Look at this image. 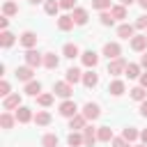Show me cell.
I'll return each mask as SVG.
<instances>
[{"instance_id": "6da1fadb", "label": "cell", "mask_w": 147, "mask_h": 147, "mask_svg": "<svg viewBox=\"0 0 147 147\" xmlns=\"http://www.w3.org/2000/svg\"><path fill=\"white\" fill-rule=\"evenodd\" d=\"M126 60L124 57H117V60H108V76H119L126 71Z\"/></svg>"}, {"instance_id": "7a4b0ae2", "label": "cell", "mask_w": 147, "mask_h": 147, "mask_svg": "<svg viewBox=\"0 0 147 147\" xmlns=\"http://www.w3.org/2000/svg\"><path fill=\"white\" fill-rule=\"evenodd\" d=\"M60 115L62 117H76L78 115V106H76V101H71V99H64L62 103H60Z\"/></svg>"}, {"instance_id": "3957f363", "label": "cell", "mask_w": 147, "mask_h": 147, "mask_svg": "<svg viewBox=\"0 0 147 147\" xmlns=\"http://www.w3.org/2000/svg\"><path fill=\"white\" fill-rule=\"evenodd\" d=\"M25 64L32 67V69H37L39 64H44V55L37 53L34 48H30V51H25Z\"/></svg>"}, {"instance_id": "277c9868", "label": "cell", "mask_w": 147, "mask_h": 147, "mask_svg": "<svg viewBox=\"0 0 147 147\" xmlns=\"http://www.w3.org/2000/svg\"><path fill=\"white\" fill-rule=\"evenodd\" d=\"M53 92H55L57 96H62V99H69L71 92H74V87H71V83H67V80H57V83L53 85Z\"/></svg>"}, {"instance_id": "5b68a950", "label": "cell", "mask_w": 147, "mask_h": 147, "mask_svg": "<svg viewBox=\"0 0 147 147\" xmlns=\"http://www.w3.org/2000/svg\"><path fill=\"white\" fill-rule=\"evenodd\" d=\"M80 115H83L85 119H92V122H94V119H99V115H101V108H99L96 103L87 101V103L83 106V113H80Z\"/></svg>"}, {"instance_id": "8992f818", "label": "cell", "mask_w": 147, "mask_h": 147, "mask_svg": "<svg viewBox=\"0 0 147 147\" xmlns=\"http://www.w3.org/2000/svg\"><path fill=\"white\" fill-rule=\"evenodd\" d=\"M103 55H106L108 60H117V57L122 55V46H119L117 41H108V44L103 46Z\"/></svg>"}, {"instance_id": "52a82bcc", "label": "cell", "mask_w": 147, "mask_h": 147, "mask_svg": "<svg viewBox=\"0 0 147 147\" xmlns=\"http://www.w3.org/2000/svg\"><path fill=\"white\" fill-rule=\"evenodd\" d=\"M18 41H21V46H25V48L30 51V48H34V46H37V34H34V32H30V30H25V32L18 37Z\"/></svg>"}, {"instance_id": "ba28073f", "label": "cell", "mask_w": 147, "mask_h": 147, "mask_svg": "<svg viewBox=\"0 0 147 147\" xmlns=\"http://www.w3.org/2000/svg\"><path fill=\"white\" fill-rule=\"evenodd\" d=\"M2 108H5V110L21 108V94L16 92V94H9V96H5V99H2Z\"/></svg>"}, {"instance_id": "9c48e42d", "label": "cell", "mask_w": 147, "mask_h": 147, "mask_svg": "<svg viewBox=\"0 0 147 147\" xmlns=\"http://www.w3.org/2000/svg\"><path fill=\"white\" fill-rule=\"evenodd\" d=\"M96 140H99L96 129H94V126H85V129H83V142H85V147H92Z\"/></svg>"}, {"instance_id": "30bf717a", "label": "cell", "mask_w": 147, "mask_h": 147, "mask_svg": "<svg viewBox=\"0 0 147 147\" xmlns=\"http://www.w3.org/2000/svg\"><path fill=\"white\" fill-rule=\"evenodd\" d=\"M16 122H21V124H25V122H30V119H34V115H32V110L28 108V106H21V108H16Z\"/></svg>"}, {"instance_id": "8fae6325", "label": "cell", "mask_w": 147, "mask_h": 147, "mask_svg": "<svg viewBox=\"0 0 147 147\" xmlns=\"http://www.w3.org/2000/svg\"><path fill=\"white\" fill-rule=\"evenodd\" d=\"M80 60H83V64H85V67L94 69V67H96V62H99V55H96L94 51H85V53H80Z\"/></svg>"}, {"instance_id": "7c38bea8", "label": "cell", "mask_w": 147, "mask_h": 147, "mask_svg": "<svg viewBox=\"0 0 147 147\" xmlns=\"http://www.w3.org/2000/svg\"><path fill=\"white\" fill-rule=\"evenodd\" d=\"M71 18H74V23H76V25H85V23H87V9L76 7V9L71 11Z\"/></svg>"}, {"instance_id": "4fadbf2b", "label": "cell", "mask_w": 147, "mask_h": 147, "mask_svg": "<svg viewBox=\"0 0 147 147\" xmlns=\"http://www.w3.org/2000/svg\"><path fill=\"white\" fill-rule=\"evenodd\" d=\"M133 30H136V25H131V23H122V25L117 28V37H122V39H133V37H136Z\"/></svg>"}, {"instance_id": "5bb4252c", "label": "cell", "mask_w": 147, "mask_h": 147, "mask_svg": "<svg viewBox=\"0 0 147 147\" xmlns=\"http://www.w3.org/2000/svg\"><path fill=\"white\" fill-rule=\"evenodd\" d=\"M16 78L23 80V83H30L32 80V67H16Z\"/></svg>"}, {"instance_id": "9a60e30c", "label": "cell", "mask_w": 147, "mask_h": 147, "mask_svg": "<svg viewBox=\"0 0 147 147\" xmlns=\"http://www.w3.org/2000/svg\"><path fill=\"white\" fill-rule=\"evenodd\" d=\"M131 48L133 51H145L147 48V34H136L131 39Z\"/></svg>"}, {"instance_id": "2e32d148", "label": "cell", "mask_w": 147, "mask_h": 147, "mask_svg": "<svg viewBox=\"0 0 147 147\" xmlns=\"http://www.w3.org/2000/svg\"><path fill=\"white\" fill-rule=\"evenodd\" d=\"M67 83H71V85H76L78 80H83V74H80V69H76V67H69L67 69V78H64Z\"/></svg>"}, {"instance_id": "e0dca14e", "label": "cell", "mask_w": 147, "mask_h": 147, "mask_svg": "<svg viewBox=\"0 0 147 147\" xmlns=\"http://www.w3.org/2000/svg\"><path fill=\"white\" fill-rule=\"evenodd\" d=\"M85 122H87V119H85L83 115H76V117H71V119H69V129H71V131H83V129L87 126Z\"/></svg>"}, {"instance_id": "ac0fdd59", "label": "cell", "mask_w": 147, "mask_h": 147, "mask_svg": "<svg viewBox=\"0 0 147 147\" xmlns=\"http://www.w3.org/2000/svg\"><path fill=\"white\" fill-rule=\"evenodd\" d=\"M74 25H76V23H74V18H71L69 14H64V16H60V18H57V28H60L62 32H67V30H71Z\"/></svg>"}, {"instance_id": "d6986e66", "label": "cell", "mask_w": 147, "mask_h": 147, "mask_svg": "<svg viewBox=\"0 0 147 147\" xmlns=\"http://www.w3.org/2000/svg\"><path fill=\"white\" fill-rule=\"evenodd\" d=\"M57 64H60V57L55 53H44V67L46 69H57Z\"/></svg>"}, {"instance_id": "ffe728a7", "label": "cell", "mask_w": 147, "mask_h": 147, "mask_svg": "<svg viewBox=\"0 0 147 147\" xmlns=\"http://www.w3.org/2000/svg\"><path fill=\"white\" fill-rule=\"evenodd\" d=\"M96 83H99V76H96L92 69L83 74V85H85V87H96Z\"/></svg>"}, {"instance_id": "44dd1931", "label": "cell", "mask_w": 147, "mask_h": 147, "mask_svg": "<svg viewBox=\"0 0 147 147\" xmlns=\"http://www.w3.org/2000/svg\"><path fill=\"white\" fill-rule=\"evenodd\" d=\"M124 90H126L124 80H113V83L108 85V92H110L113 96H119V94H124Z\"/></svg>"}, {"instance_id": "7402d4cb", "label": "cell", "mask_w": 147, "mask_h": 147, "mask_svg": "<svg viewBox=\"0 0 147 147\" xmlns=\"http://www.w3.org/2000/svg\"><path fill=\"white\" fill-rule=\"evenodd\" d=\"M25 94H30V96H39V94H41V83H39V80H30V83H25Z\"/></svg>"}, {"instance_id": "603a6c76", "label": "cell", "mask_w": 147, "mask_h": 147, "mask_svg": "<svg viewBox=\"0 0 147 147\" xmlns=\"http://www.w3.org/2000/svg\"><path fill=\"white\" fill-rule=\"evenodd\" d=\"M62 55H64V57H69V60H74V57H78V55H80V51H78V46H76V44H64Z\"/></svg>"}, {"instance_id": "cb8c5ba5", "label": "cell", "mask_w": 147, "mask_h": 147, "mask_svg": "<svg viewBox=\"0 0 147 147\" xmlns=\"http://www.w3.org/2000/svg\"><path fill=\"white\" fill-rule=\"evenodd\" d=\"M96 136H99L101 142H110V140H113V129H110V126H99V129H96Z\"/></svg>"}, {"instance_id": "d4e9b609", "label": "cell", "mask_w": 147, "mask_h": 147, "mask_svg": "<svg viewBox=\"0 0 147 147\" xmlns=\"http://www.w3.org/2000/svg\"><path fill=\"white\" fill-rule=\"evenodd\" d=\"M122 138H124V140H129V142H136V140L140 138V131H138L136 126H126V129H124V133H122Z\"/></svg>"}, {"instance_id": "484cf974", "label": "cell", "mask_w": 147, "mask_h": 147, "mask_svg": "<svg viewBox=\"0 0 147 147\" xmlns=\"http://www.w3.org/2000/svg\"><path fill=\"white\" fill-rule=\"evenodd\" d=\"M44 9H46L48 16H55L62 7H60V0H46V2H44Z\"/></svg>"}, {"instance_id": "4316f807", "label": "cell", "mask_w": 147, "mask_h": 147, "mask_svg": "<svg viewBox=\"0 0 147 147\" xmlns=\"http://www.w3.org/2000/svg\"><path fill=\"white\" fill-rule=\"evenodd\" d=\"M2 14H5V16H16V14H18V5H16L14 0H7V2L2 5Z\"/></svg>"}, {"instance_id": "83f0119b", "label": "cell", "mask_w": 147, "mask_h": 147, "mask_svg": "<svg viewBox=\"0 0 147 147\" xmlns=\"http://www.w3.org/2000/svg\"><path fill=\"white\" fill-rule=\"evenodd\" d=\"M14 41H16V37H14L9 30H2V34H0V46H2V48H9Z\"/></svg>"}, {"instance_id": "f1b7e54d", "label": "cell", "mask_w": 147, "mask_h": 147, "mask_svg": "<svg viewBox=\"0 0 147 147\" xmlns=\"http://www.w3.org/2000/svg\"><path fill=\"white\" fill-rule=\"evenodd\" d=\"M67 142H69V147L85 145V142H83V133H80V131H71V133H69V138H67Z\"/></svg>"}, {"instance_id": "f546056e", "label": "cell", "mask_w": 147, "mask_h": 147, "mask_svg": "<svg viewBox=\"0 0 147 147\" xmlns=\"http://www.w3.org/2000/svg\"><path fill=\"white\" fill-rule=\"evenodd\" d=\"M34 122H37L39 126H46V124H51V113H46V110H37V115H34Z\"/></svg>"}, {"instance_id": "4dcf8cb0", "label": "cell", "mask_w": 147, "mask_h": 147, "mask_svg": "<svg viewBox=\"0 0 147 147\" xmlns=\"http://www.w3.org/2000/svg\"><path fill=\"white\" fill-rule=\"evenodd\" d=\"M110 14H113L115 21H122V18H126V7H124V5H115V7L110 9Z\"/></svg>"}, {"instance_id": "1f68e13d", "label": "cell", "mask_w": 147, "mask_h": 147, "mask_svg": "<svg viewBox=\"0 0 147 147\" xmlns=\"http://www.w3.org/2000/svg\"><path fill=\"white\" fill-rule=\"evenodd\" d=\"M14 122H16V115H9V113H2V115H0V124H2V129H11Z\"/></svg>"}, {"instance_id": "d6a6232c", "label": "cell", "mask_w": 147, "mask_h": 147, "mask_svg": "<svg viewBox=\"0 0 147 147\" xmlns=\"http://www.w3.org/2000/svg\"><path fill=\"white\" fill-rule=\"evenodd\" d=\"M124 74H126L129 78H138V76H140V64H136V62H129Z\"/></svg>"}, {"instance_id": "836d02e7", "label": "cell", "mask_w": 147, "mask_h": 147, "mask_svg": "<svg viewBox=\"0 0 147 147\" xmlns=\"http://www.w3.org/2000/svg\"><path fill=\"white\" fill-rule=\"evenodd\" d=\"M57 142H60V140H57L55 133H46V136L41 138V145H44V147H57Z\"/></svg>"}, {"instance_id": "e575fe53", "label": "cell", "mask_w": 147, "mask_h": 147, "mask_svg": "<svg viewBox=\"0 0 147 147\" xmlns=\"http://www.w3.org/2000/svg\"><path fill=\"white\" fill-rule=\"evenodd\" d=\"M131 99H136V101H145V99H147L145 87H140V85H138V87H133V90H131Z\"/></svg>"}, {"instance_id": "d590c367", "label": "cell", "mask_w": 147, "mask_h": 147, "mask_svg": "<svg viewBox=\"0 0 147 147\" xmlns=\"http://www.w3.org/2000/svg\"><path fill=\"white\" fill-rule=\"evenodd\" d=\"M92 7L99 9V11H106V9H113L110 0H92Z\"/></svg>"}, {"instance_id": "8d00e7d4", "label": "cell", "mask_w": 147, "mask_h": 147, "mask_svg": "<svg viewBox=\"0 0 147 147\" xmlns=\"http://www.w3.org/2000/svg\"><path fill=\"white\" fill-rule=\"evenodd\" d=\"M37 103L44 106V108L51 106V103H53V94H39V96H37Z\"/></svg>"}, {"instance_id": "74e56055", "label": "cell", "mask_w": 147, "mask_h": 147, "mask_svg": "<svg viewBox=\"0 0 147 147\" xmlns=\"http://www.w3.org/2000/svg\"><path fill=\"white\" fill-rule=\"evenodd\" d=\"M99 18H101V25H113V23H115V18H113V14H110V11H101V16H99Z\"/></svg>"}, {"instance_id": "f35d334b", "label": "cell", "mask_w": 147, "mask_h": 147, "mask_svg": "<svg viewBox=\"0 0 147 147\" xmlns=\"http://www.w3.org/2000/svg\"><path fill=\"white\" fill-rule=\"evenodd\" d=\"M110 145H113V147H131V142H129V140H124V138H113V140H110Z\"/></svg>"}, {"instance_id": "ab89813d", "label": "cell", "mask_w": 147, "mask_h": 147, "mask_svg": "<svg viewBox=\"0 0 147 147\" xmlns=\"http://www.w3.org/2000/svg\"><path fill=\"white\" fill-rule=\"evenodd\" d=\"M136 28H140V30H145V28H147V14L138 16V21H136Z\"/></svg>"}, {"instance_id": "60d3db41", "label": "cell", "mask_w": 147, "mask_h": 147, "mask_svg": "<svg viewBox=\"0 0 147 147\" xmlns=\"http://www.w3.org/2000/svg\"><path fill=\"white\" fill-rule=\"evenodd\" d=\"M62 9H76V0H60Z\"/></svg>"}, {"instance_id": "b9f144b4", "label": "cell", "mask_w": 147, "mask_h": 147, "mask_svg": "<svg viewBox=\"0 0 147 147\" xmlns=\"http://www.w3.org/2000/svg\"><path fill=\"white\" fill-rule=\"evenodd\" d=\"M0 96H9V83L7 80L0 83Z\"/></svg>"}, {"instance_id": "7bdbcfd3", "label": "cell", "mask_w": 147, "mask_h": 147, "mask_svg": "<svg viewBox=\"0 0 147 147\" xmlns=\"http://www.w3.org/2000/svg\"><path fill=\"white\" fill-rule=\"evenodd\" d=\"M140 115H142V117H147V99H145V101H140Z\"/></svg>"}, {"instance_id": "ee69618b", "label": "cell", "mask_w": 147, "mask_h": 147, "mask_svg": "<svg viewBox=\"0 0 147 147\" xmlns=\"http://www.w3.org/2000/svg\"><path fill=\"white\" fill-rule=\"evenodd\" d=\"M7 25H9V16H2V18H0V28L7 30Z\"/></svg>"}, {"instance_id": "f6af8a7d", "label": "cell", "mask_w": 147, "mask_h": 147, "mask_svg": "<svg viewBox=\"0 0 147 147\" xmlns=\"http://www.w3.org/2000/svg\"><path fill=\"white\" fill-rule=\"evenodd\" d=\"M140 87H147V71L140 74Z\"/></svg>"}, {"instance_id": "bcb514c9", "label": "cell", "mask_w": 147, "mask_h": 147, "mask_svg": "<svg viewBox=\"0 0 147 147\" xmlns=\"http://www.w3.org/2000/svg\"><path fill=\"white\" fill-rule=\"evenodd\" d=\"M140 67L147 69V53H142V57H140Z\"/></svg>"}, {"instance_id": "7dc6e473", "label": "cell", "mask_w": 147, "mask_h": 147, "mask_svg": "<svg viewBox=\"0 0 147 147\" xmlns=\"http://www.w3.org/2000/svg\"><path fill=\"white\" fill-rule=\"evenodd\" d=\"M140 138H142V145H147V129H145V131H140Z\"/></svg>"}, {"instance_id": "c3c4849f", "label": "cell", "mask_w": 147, "mask_h": 147, "mask_svg": "<svg viewBox=\"0 0 147 147\" xmlns=\"http://www.w3.org/2000/svg\"><path fill=\"white\" fill-rule=\"evenodd\" d=\"M138 5H140L142 9H147V0H138Z\"/></svg>"}, {"instance_id": "681fc988", "label": "cell", "mask_w": 147, "mask_h": 147, "mask_svg": "<svg viewBox=\"0 0 147 147\" xmlns=\"http://www.w3.org/2000/svg\"><path fill=\"white\" fill-rule=\"evenodd\" d=\"M133 2H136V0H122V5H124V7H126V5H133Z\"/></svg>"}, {"instance_id": "f907efd6", "label": "cell", "mask_w": 147, "mask_h": 147, "mask_svg": "<svg viewBox=\"0 0 147 147\" xmlns=\"http://www.w3.org/2000/svg\"><path fill=\"white\" fill-rule=\"evenodd\" d=\"M30 5H39V2H46V0H28Z\"/></svg>"}, {"instance_id": "816d5d0a", "label": "cell", "mask_w": 147, "mask_h": 147, "mask_svg": "<svg viewBox=\"0 0 147 147\" xmlns=\"http://www.w3.org/2000/svg\"><path fill=\"white\" fill-rule=\"evenodd\" d=\"M133 147H147V145H133Z\"/></svg>"}]
</instances>
